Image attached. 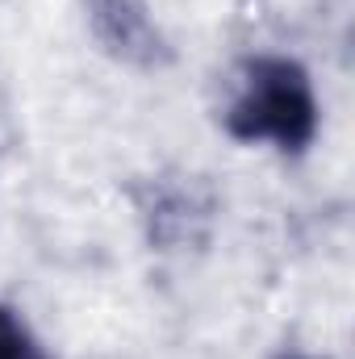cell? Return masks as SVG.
I'll list each match as a JSON object with an SVG mask.
<instances>
[{"label": "cell", "instance_id": "7a4b0ae2", "mask_svg": "<svg viewBox=\"0 0 355 359\" xmlns=\"http://www.w3.org/2000/svg\"><path fill=\"white\" fill-rule=\"evenodd\" d=\"M88 21H92V34L126 63L155 67V63L168 59L163 38L151 25V17L142 13L138 0H88Z\"/></svg>", "mask_w": 355, "mask_h": 359}, {"label": "cell", "instance_id": "6da1fadb", "mask_svg": "<svg viewBox=\"0 0 355 359\" xmlns=\"http://www.w3.org/2000/svg\"><path fill=\"white\" fill-rule=\"evenodd\" d=\"M226 126L234 138H272L284 151H301L318 130V100L305 72L288 59H251L230 100Z\"/></svg>", "mask_w": 355, "mask_h": 359}, {"label": "cell", "instance_id": "3957f363", "mask_svg": "<svg viewBox=\"0 0 355 359\" xmlns=\"http://www.w3.org/2000/svg\"><path fill=\"white\" fill-rule=\"evenodd\" d=\"M0 359H42L34 334L17 322V313L4 309V305H0Z\"/></svg>", "mask_w": 355, "mask_h": 359}]
</instances>
